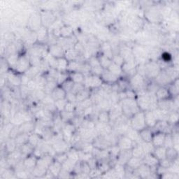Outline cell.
<instances>
[{
	"mask_svg": "<svg viewBox=\"0 0 179 179\" xmlns=\"http://www.w3.org/2000/svg\"><path fill=\"white\" fill-rule=\"evenodd\" d=\"M142 83H143V79L140 76H136L135 77H134L133 78V85L135 86L136 87L137 86H140L141 85H142Z\"/></svg>",
	"mask_w": 179,
	"mask_h": 179,
	"instance_id": "24",
	"label": "cell"
},
{
	"mask_svg": "<svg viewBox=\"0 0 179 179\" xmlns=\"http://www.w3.org/2000/svg\"><path fill=\"white\" fill-rule=\"evenodd\" d=\"M29 136H27L26 134H21L20 135H18L16 138V142L18 143H24L26 141H28Z\"/></svg>",
	"mask_w": 179,
	"mask_h": 179,
	"instance_id": "20",
	"label": "cell"
},
{
	"mask_svg": "<svg viewBox=\"0 0 179 179\" xmlns=\"http://www.w3.org/2000/svg\"><path fill=\"white\" fill-rule=\"evenodd\" d=\"M132 144V140L130 139L129 137H124L120 140V146L123 149H130L131 146Z\"/></svg>",
	"mask_w": 179,
	"mask_h": 179,
	"instance_id": "10",
	"label": "cell"
},
{
	"mask_svg": "<svg viewBox=\"0 0 179 179\" xmlns=\"http://www.w3.org/2000/svg\"><path fill=\"white\" fill-rule=\"evenodd\" d=\"M72 80L73 81L76 83H81L84 80V76L81 73L76 72L72 74Z\"/></svg>",
	"mask_w": 179,
	"mask_h": 179,
	"instance_id": "15",
	"label": "cell"
},
{
	"mask_svg": "<svg viewBox=\"0 0 179 179\" xmlns=\"http://www.w3.org/2000/svg\"><path fill=\"white\" fill-rule=\"evenodd\" d=\"M99 118V120L101 121V122L105 123L109 121V115L107 112H103V113H100Z\"/></svg>",
	"mask_w": 179,
	"mask_h": 179,
	"instance_id": "25",
	"label": "cell"
},
{
	"mask_svg": "<svg viewBox=\"0 0 179 179\" xmlns=\"http://www.w3.org/2000/svg\"><path fill=\"white\" fill-rule=\"evenodd\" d=\"M139 136H141L142 139L146 143H151L152 141V138H153V134L149 130H146L143 128L142 129L139 133Z\"/></svg>",
	"mask_w": 179,
	"mask_h": 179,
	"instance_id": "5",
	"label": "cell"
},
{
	"mask_svg": "<svg viewBox=\"0 0 179 179\" xmlns=\"http://www.w3.org/2000/svg\"><path fill=\"white\" fill-rule=\"evenodd\" d=\"M62 49L59 46H53L51 48V52L53 57H62Z\"/></svg>",
	"mask_w": 179,
	"mask_h": 179,
	"instance_id": "13",
	"label": "cell"
},
{
	"mask_svg": "<svg viewBox=\"0 0 179 179\" xmlns=\"http://www.w3.org/2000/svg\"><path fill=\"white\" fill-rule=\"evenodd\" d=\"M89 79V84L90 86L91 87H97V86H99L101 85V78H99V77L97 76H93L90 77Z\"/></svg>",
	"mask_w": 179,
	"mask_h": 179,
	"instance_id": "11",
	"label": "cell"
},
{
	"mask_svg": "<svg viewBox=\"0 0 179 179\" xmlns=\"http://www.w3.org/2000/svg\"><path fill=\"white\" fill-rule=\"evenodd\" d=\"M53 98L55 101L64 99L66 96V91L62 88H55L52 92Z\"/></svg>",
	"mask_w": 179,
	"mask_h": 179,
	"instance_id": "3",
	"label": "cell"
},
{
	"mask_svg": "<svg viewBox=\"0 0 179 179\" xmlns=\"http://www.w3.org/2000/svg\"><path fill=\"white\" fill-rule=\"evenodd\" d=\"M165 137H166V135L164 133H158L154 136L153 135L151 141L153 142V145L155 146V147H159V146H164Z\"/></svg>",
	"mask_w": 179,
	"mask_h": 179,
	"instance_id": "2",
	"label": "cell"
},
{
	"mask_svg": "<svg viewBox=\"0 0 179 179\" xmlns=\"http://www.w3.org/2000/svg\"><path fill=\"white\" fill-rule=\"evenodd\" d=\"M28 141H29V142H30V143L31 144V145L33 146V145H36V144L37 143L38 139H37V138H36V135H32V136H29Z\"/></svg>",
	"mask_w": 179,
	"mask_h": 179,
	"instance_id": "27",
	"label": "cell"
},
{
	"mask_svg": "<svg viewBox=\"0 0 179 179\" xmlns=\"http://www.w3.org/2000/svg\"><path fill=\"white\" fill-rule=\"evenodd\" d=\"M64 101V99L57 100L56 102H55V107L57 108L59 110H62V109H64L67 102H65Z\"/></svg>",
	"mask_w": 179,
	"mask_h": 179,
	"instance_id": "23",
	"label": "cell"
},
{
	"mask_svg": "<svg viewBox=\"0 0 179 179\" xmlns=\"http://www.w3.org/2000/svg\"><path fill=\"white\" fill-rule=\"evenodd\" d=\"M103 78H105L107 81L113 82V81H114V80H115V78H116V76L114 74H113L112 73L110 72L109 71V72H107V73H104Z\"/></svg>",
	"mask_w": 179,
	"mask_h": 179,
	"instance_id": "18",
	"label": "cell"
},
{
	"mask_svg": "<svg viewBox=\"0 0 179 179\" xmlns=\"http://www.w3.org/2000/svg\"><path fill=\"white\" fill-rule=\"evenodd\" d=\"M157 149L155 151V157H157V159H163L166 158V154H167V149L164 146H159V147H156Z\"/></svg>",
	"mask_w": 179,
	"mask_h": 179,
	"instance_id": "6",
	"label": "cell"
},
{
	"mask_svg": "<svg viewBox=\"0 0 179 179\" xmlns=\"http://www.w3.org/2000/svg\"><path fill=\"white\" fill-rule=\"evenodd\" d=\"M156 95L159 99L164 100L169 97V92L165 88H160L157 91Z\"/></svg>",
	"mask_w": 179,
	"mask_h": 179,
	"instance_id": "14",
	"label": "cell"
},
{
	"mask_svg": "<svg viewBox=\"0 0 179 179\" xmlns=\"http://www.w3.org/2000/svg\"><path fill=\"white\" fill-rule=\"evenodd\" d=\"M174 119H176V120H178V114H177V113H174V114H172V115L170 116V120H172V122H175Z\"/></svg>",
	"mask_w": 179,
	"mask_h": 179,
	"instance_id": "29",
	"label": "cell"
},
{
	"mask_svg": "<svg viewBox=\"0 0 179 179\" xmlns=\"http://www.w3.org/2000/svg\"><path fill=\"white\" fill-rule=\"evenodd\" d=\"M50 171L53 175L59 174L60 171L62 170V164L59 162H55L52 163L50 165Z\"/></svg>",
	"mask_w": 179,
	"mask_h": 179,
	"instance_id": "7",
	"label": "cell"
},
{
	"mask_svg": "<svg viewBox=\"0 0 179 179\" xmlns=\"http://www.w3.org/2000/svg\"><path fill=\"white\" fill-rule=\"evenodd\" d=\"M64 109H65V111H67V112L72 113L74 110V106L72 102L68 101V102H67L66 105H65Z\"/></svg>",
	"mask_w": 179,
	"mask_h": 179,
	"instance_id": "26",
	"label": "cell"
},
{
	"mask_svg": "<svg viewBox=\"0 0 179 179\" xmlns=\"http://www.w3.org/2000/svg\"><path fill=\"white\" fill-rule=\"evenodd\" d=\"M67 157H69V160L74 162H76L77 159L79 158V155H78V153H77L76 151H72V152H70V153L68 154Z\"/></svg>",
	"mask_w": 179,
	"mask_h": 179,
	"instance_id": "21",
	"label": "cell"
},
{
	"mask_svg": "<svg viewBox=\"0 0 179 179\" xmlns=\"http://www.w3.org/2000/svg\"><path fill=\"white\" fill-rule=\"evenodd\" d=\"M144 116H145L146 125H148L150 127H153L156 125L157 119L155 118L153 113L147 112L144 114Z\"/></svg>",
	"mask_w": 179,
	"mask_h": 179,
	"instance_id": "4",
	"label": "cell"
},
{
	"mask_svg": "<svg viewBox=\"0 0 179 179\" xmlns=\"http://www.w3.org/2000/svg\"><path fill=\"white\" fill-rule=\"evenodd\" d=\"M27 61L25 59H21L20 60L18 61V62H17V64L18 65V68L20 69H25L27 68V66H28V62H27Z\"/></svg>",
	"mask_w": 179,
	"mask_h": 179,
	"instance_id": "22",
	"label": "cell"
},
{
	"mask_svg": "<svg viewBox=\"0 0 179 179\" xmlns=\"http://www.w3.org/2000/svg\"><path fill=\"white\" fill-rule=\"evenodd\" d=\"M25 166L27 168H34L36 164V161L34 157H28L25 161Z\"/></svg>",
	"mask_w": 179,
	"mask_h": 179,
	"instance_id": "16",
	"label": "cell"
},
{
	"mask_svg": "<svg viewBox=\"0 0 179 179\" xmlns=\"http://www.w3.org/2000/svg\"><path fill=\"white\" fill-rule=\"evenodd\" d=\"M132 124L134 130H140L144 128L146 125L145 116L143 113H137L132 120Z\"/></svg>",
	"mask_w": 179,
	"mask_h": 179,
	"instance_id": "1",
	"label": "cell"
},
{
	"mask_svg": "<svg viewBox=\"0 0 179 179\" xmlns=\"http://www.w3.org/2000/svg\"><path fill=\"white\" fill-rule=\"evenodd\" d=\"M162 57V59H164L165 62H168L171 59V55L167 53H165L164 54H163Z\"/></svg>",
	"mask_w": 179,
	"mask_h": 179,
	"instance_id": "28",
	"label": "cell"
},
{
	"mask_svg": "<svg viewBox=\"0 0 179 179\" xmlns=\"http://www.w3.org/2000/svg\"><path fill=\"white\" fill-rule=\"evenodd\" d=\"M56 67L61 69V70L67 69V67H68V62H67V59L62 58V57L57 58L56 62Z\"/></svg>",
	"mask_w": 179,
	"mask_h": 179,
	"instance_id": "12",
	"label": "cell"
},
{
	"mask_svg": "<svg viewBox=\"0 0 179 179\" xmlns=\"http://www.w3.org/2000/svg\"><path fill=\"white\" fill-rule=\"evenodd\" d=\"M128 166L132 169H138L141 166V159L139 157H131L128 161Z\"/></svg>",
	"mask_w": 179,
	"mask_h": 179,
	"instance_id": "8",
	"label": "cell"
},
{
	"mask_svg": "<svg viewBox=\"0 0 179 179\" xmlns=\"http://www.w3.org/2000/svg\"><path fill=\"white\" fill-rule=\"evenodd\" d=\"M109 72L112 73L113 74L115 75V76H117L118 74H120L121 72V69L120 66H118V65L115 64H110V66H109Z\"/></svg>",
	"mask_w": 179,
	"mask_h": 179,
	"instance_id": "17",
	"label": "cell"
},
{
	"mask_svg": "<svg viewBox=\"0 0 179 179\" xmlns=\"http://www.w3.org/2000/svg\"><path fill=\"white\" fill-rule=\"evenodd\" d=\"M144 162H145V164H146L147 166L153 167L157 165V158L155 156L151 155V154H149V155L145 157Z\"/></svg>",
	"mask_w": 179,
	"mask_h": 179,
	"instance_id": "9",
	"label": "cell"
},
{
	"mask_svg": "<svg viewBox=\"0 0 179 179\" xmlns=\"http://www.w3.org/2000/svg\"><path fill=\"white\" fill-rule=\"evenodd\" d=\"M143 153V150L142 147H136L135 149L133 150L132 151V155L133 157H140V156H141L142 154Z\"/></svg>",
	"mask_w": 179,
	"mask_h": 179,
	"instance_id": "19",
	"label": "cell"
}]
</instances>
